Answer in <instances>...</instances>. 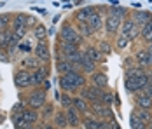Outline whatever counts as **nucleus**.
Here are the masks:
<instances>
[{
    "mask_svg": "<svg viewBox=\"0 0 152 129\" xmlns=\"http://www.w3.org/2000/svg\"><path fill=\"white\" fill-rule=\"evenodd\" d=\"M86 86V77L80 72H72V73H65L60 77V87L65 93L70 91H77L80 87Z\"/></svg>",
    "mask_w": 152,
    "mask_h": 129,
    "instance_id": "obj_1",
    "label": "nucleus"
},
{
    "mask_svg": "<svg viewBox=\"0 0 152 129\" xmlns=\"http://www.w3.org/2000/svg\"><path fill=\"white\" fill-rule=\"evenodd\" d=\"M60 39L63 44H74V45H79L82 44V35L77 31V28L70 26V25H65L60 31Z\"/></svg>",
    "mask_w": 152,
    "mask_h": 129,
    "instance_id": "obj_2",
    "label": "nucleus"
},
{
    "mask_svg": "<svg viewBox=\"0 0 152 129\" xmlns=\"http://www.w3.org/2000/svg\"><path fill=\"white\" fill-rule=\"evenodd\" d=\"M46 101H47V94H46V89H35L31 91L26 98V105L28 108H33V110H39L42 106H46Z\"/></svg>",
    "mask_w": 152,
    "mask_h": 129,
    "instance_id": "obj_3",
    "label": "nucleus"
},
{
    "mask_svg": "<svg viewBox=\"0 0 152 129\" xmlns=\"http://www.w3.org/2000/svg\"><path fill=\"white\" fill-rule=\"evenodd\" d=\"M140 33H142V28L138 26L133 19H124V21H122V25H121V35H126V37L133 42V40L137 39Z\"/></svg>",
    "mask_w": 152,
    "mask_h": 129,
    "instance_id": "obj_4",
    "label": "nucleus"
},
{
    "mask_svg": "<svg viewBox=\"0 0 152 129\" xmlns=\"http://www.w3.org/2000/svg\"><path fill=\"white\" fill-rule=\"evenodd\" d=\"M14 84L18 89H26V87L33 86V79H31V72L30 70H18L14 75Z\"/></svg>",
    "mask_w": 152,
    "mask_h": 129,
    "instance_id": "obj_5",
    "label": "nucleus"
},
{
    "mask_svg": "<svg viewBox=\"0 0 152 129\" xmlns=\"http://www.w3.org/2000/svg\"><path fill=\"white\" fill-rule=\"evenodd\" d=\"M80 96L84 98V100L88 101H102V96H103V91H102V87H96V86H86L82 89V93H80Z\"/></svg>",
    "mask_w": 152,
    "mask_h": 129,
    "instance_id": "obj_6",
    "label": "nucleus"
},
{
    "mask_svg": "<svg viewBox=\"0 0 152 129\" xmlns=\"http://www.w3.org/2000/svg\"><path fill=\"white\" fill-rule=\"evenodd\" d=\"M89 110H91L94 115H98V117H103V119H108V120H114V114H112V110L103 105L102 101H94L91 106H89Z\"/></svg>",
    "mask_w": 152,
    "mask_h": 129,
    "instance_id": "obj_7",
    "label": "nucleus"
},
{
    "mask_svg": "<svg viewBox=\"0 0 152 129\" xmlns=\"http://www.w3.org/2000/svg\"><path fill=\"white\" fill-rule=\"evenodd\" d=\"M121 25H122V19L117 17L114 14H108L105 17V30L108 35H115L119 30H121Z\"/></svg>",
    "mask_w": 152,
    "mask_h": 129,
    "instance_id": "obj_8",
    "label": "nucleus"
},
{
    "mask_svg": "<svg viewBox=\"0 0 152 129\" xmlns=\"http://www.w3.org/2000/svg\"><path fill=\"white\" fill-rule=\"evenodd\" d=\"M56 70L61 73V75H65V73H72V72H79L80 70V66L75 65V63H72V61H68V59H65V58H61L58 59V63H56Z\"/></svg>",
    "mask_w": 152,
    "mask_h": 129,
    "instance_id": "obj_9",
    "label": "nucleus"
},
{
    "mask_svg": "<svg viewBox=\"0 0 152 129\" xmlns=\"http://www.w3.org/2000/svg\"><path fill=\"white\" fill-rule=\"evenodd\" d=\"M35 56L39 58L42 63H47L49 59H51V51H49V45H47L46 42H39L37 45H35Z\"/></svg>",
    "mask_w": 152,
    "mask_h": 129,
    "instance_id": "obj_10",
    "label": "nucleus"
},
{
    "mask_svg": "<svg viewBox=\"0 0 152 129\" xmlns=\"http://www.w3.org/2000/svg\"><path fill=\"white\" fill-rule=\"evenodd\" d=\"M137 63L140 66H152V51L151 49H140L137 52Z\"/></svg>",
    "mask_w": 152,
    "mask_h": 129,
    "instance_id": "obj_11",
    "label": "nucleus"
},
{
    "mask_svg": "<svg viewBox=\"0 0 152 129\" xmlns=\"http://www.w3.org/2000/svg\"><path fill=\"white\" fill-rule=\"evenodd\" d=\"M66 120H68V126L70 128H79L80 126V115L77 112L75 108L72 106V108H66Z\"/></svg>",
    "mask_w": 152,
    "mask_h": 129,
    "instance_id": "obj_12",
    "label": "nucleus"
},
{
    "mask_svg": "<svg viewBox=\"0 0 152 129\" xmlns=\"http://www.w3.org/2000/svg\"><path fill=\"white\" fill-rule=\"evenodd\" d=\"M46 75H47V68L46 66H40L37 70L31 72V79H33V86H40L46 82Z\"/></svg>",
    "mask_w": 152,
    "mask_h": 129,
    "instance_id": "obj_13",
    "label": "nucleus"
},
{
    "mask_svg": "<svg viewBox=\"0 0 152 129\" xmlns=\"http://www.w3.org/2000/svg\"><path fill=\"white\" fill-rule=\"evenodd\" d=\"M131 19H133L138 26L142 28L145 23H149V21L152 19V14H151V12H147V11H137V12L133 14V17H131Z\"/></svg>",
    "mask_w": 152,
    "mask_h": 129,
    "instance_id": "obj_14",
    "label": "nucleus"
},
{
    "mask_svg": "<svg viewBox=\"0 0 152 129\" xmlns=\"http://www.w3.org/2000/svg\"><path fill=\"white\" fill-rule=\"evenodd\" d=\"M137 105H138V108H142V110H151L152 108V98L147 96L143 91H140V94L137 96Z\"/></svg>",
    "mask_w": 152,
    "mask_h": 129,
    "instance_id": "obj_15",
    "label": "nucleus"
},
{
    "mask_svg": "<svg viewBox=\"0 0 152 129\" xmlns=\"http://www.w3.org/2000/svg\"><path fill=\"white\" fill-rule=\"evenodd\" d=\"M72 106L75 108L79 114H88V112H89V105H88V100H84L82 96H79V98H74V103H72Z\"/></svg>",
    "mask_w": 152,
    "mask_h": 129,
    "instance_id": "obj_16",
    "label": "nucleus"
},
{
    "mask_svg": "<svg viewBox=\"0 0 152 129\" xmlns=\"http://www.w3.org/2000/svg\"><path fill=\"white\" fill-rule=\"evenodd\" d=\"M79 66H80V70L84 73H91L93 75V73L96 72V70H94V68H96V63H93L91 59H88V58L84 56V52H82V59H80Z\"/></svg>",
    "mask_w": 152,
    "mask_h": 129,
    "instance_id": "obj_17",
    "label": "nucleus"
},
{
    "mask_svg": "<svg viewBox=\"0 0 152 129\" xmlns=\"http://www.w3.org/2000/svg\"><path fill=\"white\" fill-rule=\"evenodd\" d=\"M96 12V9L94 7H82L79 12L75 14V19H77V23H82V21H88L89 17H91L93 14Z\"/></svg>",
    "mask_w": 152,
    "mask_h": 129,
    "instance_id": "obj_18",
    "label": "nucleus"
},
{
    "mask_svg": "<svg viewBox=\"0 0 152 129\" xmlns=\"http://www.w3.org/2000/svg\"><path fill=\"white\" fill-rule=\"evenodd\" d=\"M91 80H93V86H96V87H107V84H108V79H107V75L105 73H102V72H94L91 75Z\"/></svg>",
    "mask_w": 152,
    "mask_h": 129,
    "instance_id": "obj_19",
    "label": "nucleus"
},
{
    "mask_svg": "<svg viewBox=\"0 0 152 129\" xmlns=\"http://www.w3.org/2000/svg\"><path fill=\"white\" fill-rule=\"evenodd\" d=\"M100 51H98V47H94V45H88L86 49H84V56L88 58V59H91L93 63H98L100 61Z\"/></svg>",
    "mask_w": 152,
    "mask_h": 129,
    "instance_id": "obj_20",
    "label": "nucleus"
},
{
    "mask_svg": "<svg viewBox=\"0 0 152 129\" xmlns=\"http://www.w3.org/2000/svg\"><path fill=\"white\" fill-rule=\"evenodd\" d=\"M88 25L93 28V31H98V30L103 26V17H102V14H98V12H94V14L88 19Z\"/></svg>",
    "mask_w": 152,
    "mask_h": 129,
    "instance_id": "obj_21",
    "label": "nucleus"
},
{
    "mask_svg": "<svg viewBox=\"0 0 152 129\" xmlns=\"http://www.w3.org/2000/svg\"><path fill=\"white\" fill-rule=\"evenodd\" d=\"M23 117H25V120H26L28 126L35 124V122L39 120V114H37V110H33V108H25V110H23Z\"/></svg>",
    "mask_w": 152,
    "mask_h": 129,
    "instance_id": "obj_22",
    "label": "nucleus"
},
{
    "mask_svg": "<svg viewBox=\"0 0 152 129\" xmlns=\"http://www.w3.org/2000/svg\"><path fill=\"white\" fill-rule=\"evenodd\" d=\"M140 35H142V39H143L145 42H149V44L152 42V19L142 26V33H140Z\"/></svg>",
    "mask_w": 152,
    "mask_h": 129,
    "instance_id": "obj_23",
    "label": "nucleus"
},
{
    "mask_svg": "<svg viewBox=\"0 0 152 129\" xmlns=\"http://www.w3.org/2000/svg\"><path fill=\"white\" fill-rule=\"evenodd\" d=\"M33 35L39 42H46V37H47V30L44 25H35V30H33Z\"/></svg>",
    "mask_w": 152,
    "mask_h": 129,
    "instance_id": "obj_24",
    "label": "nucleus"
},
{
    "mask_svg": "<svg viewBox=\"0 0 152 129\" xmlns=\"http://www.w3.org/2000/svg\"><path fill=\"white\" fill-rule=\"evenodd\" d=\"M77 31L82 35V37H91L93 33V28L88 25V21H82V23H77Z\"/></svg>",
    "mask_w": 152,
    "mask_h": 129,
    "instance_id": "obj_25",
    "label": "nucleus"
},
{
    "mask_svg": "<svg viewBox=\"0 0 152 129\" xmlns=\"http://www.w3.org/2000/svg\"><path fill=\"white\" fill-rule=\"evenodd\" d=\"M54 124H56V128H60V129L66 128V126H68L66 114H65V112H58V114H54Z\"/></svg>",
    "mask_w": 152,
    "mask_h": 129,
    "instance_id": "obj_26",
    "label": "nucleus"
},
{
    "mask_svg": "<svg viewBox=\"0 0 152 129\" xmlns=\"http://www.w3.org/2000/svg\"><path fill=\"white\" fill-rule=\"evenodd\" d=\"M11 37H12V31H9V30H2L0 31V49H7Z\"/></svg>",
    "mask_w": 152,
    "mask_h": 129,
    "instance_id": "obj_27",
    "label": "nucleus"
},
{
    "mask_svg": "<svg viewBox=\"0 0 152 129\" xmlns=\"http://www.w3.org/2000/svg\"><path fill=\"white\" fill-rule=\"evenodd\" d=\"M12 26H28V16L23 12H18L12 19Z\"/></svg>",
    "mask_w": 152,
    "mask_h": 129,
    "instance_id": "obj_28",
    "label": "nucleus"
},
{
    "mask_svg": "<svg viewBox=\"0 0 152 129\" xmlns=\"http://www.w3.org/2000/svg\"><path fill=\"white\" fill-rule=\"evenodd\" d=\"M100 122L96 117H86L84 119V129H100Z\"/></svg>",
    "mask_w": 152,
    "mask_h": 129,
    "instance_id": "obj_29",
    "label": "nucleus"
},
{
    "mask_svg": "<svg viewBox=\"0 0 152 129\" xmlns=\"http://www.w3.org/2000/svg\"><path fill=\"white\" fill-rule=\"evenodd\" d=\"M40 63H42V61H40L39 58H26V59L23 61V65L26 66V70H28V68H33V70L40 68Z\"/></svg>",
    "mask_w": 152,
    "mask_h": 129,
    "instance_id": "obj_30",
    "label": "nucleus"
},
{
    "mask_svg": "<svg viewBox=\"0 0 152 129\" xmlns=\"http://www.w3.org/2000/svg\"><path fill=\"white\" fill-rule=\"evenodd\" d=\"M129 124H131V129H145V126H147V124H143V122L138 119V115L135 114V112L129 117Z\"/></svg>",
    "mask_w": 152,
    "mask_h": 129,
    "instance_id": "obj_31",
    "label": "nucleus"
},
{
    "mask_svg": "<svg viewBox=\"0 0 152 129\" xmlns=\"http://www.w3.org/2000/svg\"><path fill=\"white\" fill-rule=\"evenodd\" d=\"M135 114L138 115V119L143 122V124H149V122H152V115H151V110H138V112H135Z\"/></svg>",
    "mask_w": 152,
    "mask_h": 129,
    "instance_id": "obj_32",
    "label": "nucleus"
},
{
    "mask_svg": "<svg viewBox=\"0 0 152 129\" xmlns=\"http://www.w3.org/2000/svg\"><path fill=\"white\" fill-rule=\"evenodd\" d=\"M108 14H114V16H117V17H124V16L128 14V9L126 7H119V5H114L112 9H110V12Z\"/></svg>",
    "mask_w": 152,
    "mask_h": 129,
    "instance_id": "obj_33",
    "label": "nucleus"
},
{
    "mask_svg": "<svg viewBox=\"0 0 152 129\" xmlns=\"http://www.w3.org/2000/svg\"><path fill=\"white\" fill-rule=\"evenodd\" d=\"M129 44H131V40H129L126 35H119V37H117V47H119V49L129 47Z\"/></svg>",
    "mask_w": 152,
    "mask_h": 129,
    "instance_id": "obj_34",
    "label": "nucleus"
},
{
    "mask_svg": "<svg viewBox=\"0 0 152 129\" xmlns=\"http://www.w3.org/2000/svg\"><path fill=\"white\" fill-rule=\"evenodd\" d=\"M72 103H74V98H70L66 93L65 94H61V105H63V108L66 110V108H72Z\"/></svg>",
    "mask_w": 152,
    "mask_h": 129,
    "instance_id": "obj_35",
    "label": "nucleus"
},
{
    "mask_svg": "<svg viewBox=\"0 0 152 129\" xmlns=\"http://www.w3.org/2000/svg\"><path fill=\"white\" fill-rule=\"evenodd\" d=\"M9 23H11V16L9 14H0V31H2V30H7Z\"/></svg>",
    "mask_w": 152,
    "mask_h": 129,
    "instance_id": "obj_36",
    "label": "nucleus"
},
{
    "mask_svg": "<svg viewBox=\"0 0 152 129\" xmlns=\"http://www.w3.org/2000/svg\"><path fill=\"white\" fill-rule=\"evenodd\" d=\"M98 51H100V52H103V54H110V52H112V49H110V44L105 42V40H103V42H100Z\"/></svg>",
    "mask_w": 152,
    "mask_h": 129,
    "instance_id": "obj_37",
    "label": "nucleus"
},
{
    "mask_svg": "<svg viewBox=\"0 0 152 129\" xmlns=\"http://www.w3.org/2000/svg\"><path fill=\"white\" fill-rule=\"evenodd\" d=\"M112 100H114L112 93H103V96H102V103H103V105L110 106V105H112Z\"/></svg>",
    "mask_w": 152,
    "mask_h": 129,
    "instance_id": "obj_38",
    "label": "nucleus"
},
{
    "mask_svg": "<svg viewBox=\"0 0 152 129\" xmlns=\"http://www.w3.org/2000/svg\"><path fill=\"white\" fill-rule=\"evenodd\" d=\"M19 49H21V51H26V52H30L31 51V47H30V44L28 42H19Z\"/></svg>",
    "mask_w": 152,
    "mask_h": 129,
    "instance_id": "obj_39",
    "label": "nucleus"
},
{
    "mask_svg": "<svg viewBox=\"0 0 152 129\" xmlns=\"http://www.w3.org/2000/svg\"><path fill=\"white\" fill-rule=\"evenodd\" d=\"M142 91H143V93H145L147 96H151V98H152V84H147V86L143 87Z\"/></svg>",
    "mask_w": 152,
    "mask_h": 129,
    "instance_id": "obj_40",
    "label": "nucleus"
},
{
    "mask_svg": "<svg viewBox=\"0 0 152 129\" xmlns=\"http://www.w3.org/2000/svg\"><path fill=\"white\" fill-rule=\"evenodd\" d=\"M9 59V54L5 52V49H0V61H7Z\"/></svg>",
    "mask_w": 152,
    "mask_h": 129,
    "instance_id": "obj_41",
    "label": "nucleus"
},
{
    "mask_svg": "<svg viewBox=\"0 0 152 129\" xmlns=\"http://www.w3.org/2000/svg\"><path fill=\"white\" fill-rule=\"evenodd\" d=\"M110 129H119V126H117L115 120H110Z\"/></svg>",
    "mask_w": 152,
    "mask_h": 129,
    "instance_id": "obj_42",
    "label": "nucleus"
},
{
    "mask_svg": "<svg viewBox=\"0 0 152 129\" xmlns=\"http://www.w3.org/2000/svg\"><path fill=\"white\" fill-rule=\"evenodd\" d=\"M51 115H53V108H51V106H47V108H46V117H51Z\"/></svg>",
    "mask_w": 152,
    "mask_h": 129,
    "instance_id": "obj_43",
    "label": "nucleus"
},
{
    "mask_svg": "<svg viewBox=\"0 0 152 129\" xmlns=\"http://www.w3.org/2000/svg\"><path fill=\"white\" fill-rule=\"evenodd\" d=\"M149 84H152V73L149 75Z\"/></svg>",
    "mask_w": 152,
    "mask_h": 129,
    "instance_id": "obj_44",
    "label": "nucleus"
},
{
    "mask_svg": "<svg viewBox=\"0 0 152 129\" xmlns=\"http://www.w3.org/2000/svg\"><path fill=\"white\" fill-rule=\"evenodd\" d=\"M21 129H33L31 126H25V128H21Z\"/></svg>",
    "mask_w": 152,
    "mask_h": 129,
    "instance_id": "obj_45",
    "label": "nucleus"
},
{
    "mask_svg": "<svg viewBox=\"0 0 152 129\" xmlns=\"http://www.w3.org/2000/svg\"><path fill=\"white\" fill-rule=\"evenodd\" d=\"M44 129H54V128H53V126H46Z\"/></svg>",
    "mask_w": 152,
    "mask_h": 129,
    "instance_id": "obj_46",
    "label": "nucleus"
},
{
    "mask_svg": "<svg viewBox=\"0 0 152 129\" xmlns=\"http://www.w3.org/2000/svg\"><path fill=\"white\" fill-rule=\"evenodd\" d=\"M147 49H151V51H152V42H151V44H149V47H147Z\"/></svg>",
    "mask_w": 152,
    "mask_h": 129,
    "instance_id": "obj_47",
    "label": "nucleus"
},
{
    "mask_svg": "<svg viewBox=\"0 0 152 129\" xmlns=\"http://www.w3.org/2000/svg\"><path fill=\"white\" fill-rule=\"evenodd\" d=\"M149 129H152V122H149Z\"/></svg>",
    "mask_w": 152,
    "mask_h": 129,
    "instance_id": "obj_48",
    "label": "nucleus"
}]
</instances>
